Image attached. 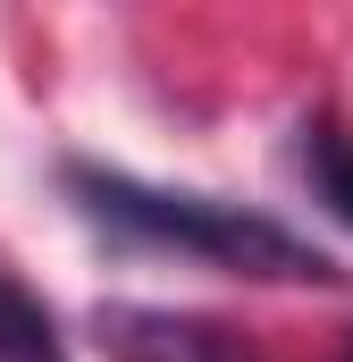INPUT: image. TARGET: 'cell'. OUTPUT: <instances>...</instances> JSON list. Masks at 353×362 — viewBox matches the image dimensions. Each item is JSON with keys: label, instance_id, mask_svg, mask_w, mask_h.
I'll list each match as a JSON object with an SVG mask.
<instances>
[{"label": "cell", "instance_id": "obj_1", "mask_svg": "<svg viewBox=\"0 0 353 362\" xmlns=\"http://www.w3.org/2000/svg\"><path fill=\"white\" fill-rule=\"evenodd\" d=\"M68 194L92 228L126 236V245H152V253H185V262H210V270L236 278H277V286H328L337 262L311 253L294 228H277L244 202H210V194H169V185H143L126 169H68Z\"/></svg>", "mask_w": 353, "mask_h": 362}, {"label": "cell", "instance_id": "obj_2", "mask_svg": "<svg viewBox=\"0 0 353 362\" xmlns=\"http://www.w3.org/2000/svg\"><path fill=\"white\" fill-rule=\"evenodd\" d=\"M92 337H101L109 362H253V346L227 320L169 312V303H101Z\"/></svg>", "mask_w": 353, "mask_h": 362}, {"label": "cell", "instance_id": "obj_3", "mask_svg": "<svg viewBox=\"0 0 353 362\" xmlns=\"http://www.w3.org/2000/svg\"><path fill=\"white\" fill-rule=\"evenodd\" d=\"M294 169L311 185V202L328 211V219H345L353 228V135L337 118H303V135H294Z\"/></svg>", "mask_w": 353, "mask_h": 362}, {"label": "cell", "instance_id": "obj_4", "mask_svg": "<svg viewBox=\"0 0 353 362\" xmlns=\"http://www.w3.org/2000/svg\"><path fill=\"white\" fill-rule=\"evenodd\" d=\"M0 362H68L59 337H51V320H42V303L8 270H0Z\"/></svg>", "mask_w": 353, "mask_h": 362}, {"label": "cell", "instance_id": "obj_5", "mask_svg": "<svg viewBox=\"0 0 353 362\" xmlns=\"http://www.w3.org/2000/svg\"><path fill=\"white\" fill-rule=\"evenodd\" d=\"M337 362H353V337H345V354H337Z\"/></svg>", "mask_w": 353, "mask_h": 362}]
</instances>
